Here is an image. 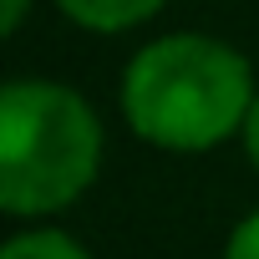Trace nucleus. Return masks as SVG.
<instances>
[{
    "label": "nucleus",
    "instance_id": "3",
    "mask_svg": "<svg viewBox=\"0 0 259 259\" xmlns=\"http://www.w3.org/2000/svg\"><path fill=\"white\" fill-rule=\"evenodd\" d=\"M163 6L168 0H56V11L92 36H122V31L153 21Z\"/></svg>",
    "mask_w": 259,
    "mask_h": 259
},
{
    "label": "nucleus",
    "instance_id": "7",
    "mask_svg": "<svg viewBox=\"0 0 259 259\" xmlns=\"http://www.w3.org/2000/svg\"><path fill=\"white\" fill-rule=\"evenodd\" d=\"M244 153H249V163L259 168V97H254V107H249V117H244Z\"/></svg>",
    "mask_w": 259,
    "mask_h": 259
},
{
    "label": "nucleus",
    "instance_id": "5",
    "mask_svg": "<svg viewBox=\"0 0 259 259\" xmlns=\"http://www.w3.org/2000/svg\"><path fill=\"white\" fill-rule=\"evenodd\" d=\"M224 259H259V208L234 224V234L224 244Z\"/></svg>",
    "mask_w": 259,
    "mask_h": 259
},
{
    "label": "nucleus",
    "instance_id": "4",
    "mask_svg": "<svg viewBox=\"0 0 259 259\" xmlns=\"http://www.w3.org/2000/svg\"><path fill=\"white\" fill-rule=\"evenodd\" d=\"M0 259H92V254L76 234L51 229V224H31L0 244Z\"/></svg>",
    "mask_w": 259,
    "mask_h": 259
},
{
    "label": "nucleus",
    "instance_id": "6",
    "mask_svg": "<svg viewBox=\"0 0 259 259\" xmlns=\"http://www.w3.org/2000/svg\"><path fill=\"white\" fill-rule=\"evenodd\" d=\"M26 16H31V0H0V31L6 36H16L26 26Z\"/></svg>",
    "mask_w": 259,
    "mask_h": 259
},
{
    "label": "nucleus",
    "instance_id": "2",
    "mask_svg": "<svg viewBox=\"0 0 259 259\" xmlns=\"http://www.w3.org/2000/svg\"><path fill=\"white\" fill-rule=\"evenodd\" d=\"M102 173L92 102L51 76H16L0 92V208L31 224L71 208Z\"/></svg>",
    "mask_w": 259,
    "mask_h": 259
},
{
    "label": "nucleus",
    "instance_id": "1",
    "mask_svg": "<svg viewBox=\"0 0 259 259\" xmlns=\"http://www.w3.org/2000/svg\"><path fill=\"white\" fill-rule=\"evenodd\" d=\"M254 66L239 46L173 31L133 51L122 71V117L133 138L163 153H213L244 133L254 107Z\"/></svg>",
    "mask_w": 259,
    "mask_h": 259
}]
</instances>
